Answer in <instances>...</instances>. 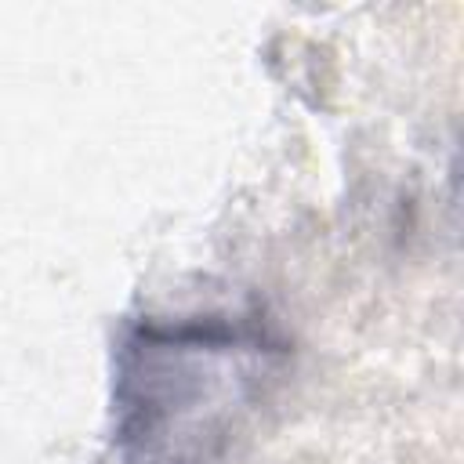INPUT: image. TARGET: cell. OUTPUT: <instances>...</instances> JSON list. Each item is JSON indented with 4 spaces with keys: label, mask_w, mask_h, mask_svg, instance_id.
<instances>
[{
    "label": "cell",
    "mask_w": 464,
    "mask_h": 464,
    "mask_svg": "<svg viewBox=\"0 0 464 464\" xmlns=\"http://www.w3.org/2000/svg\"><path fill=\"white\" fill-rule=\"evenodd\" d=\"M290 362L261 315L141 319L116 348L112 442L123 464H221Z\"/></svg>",
    "instance_id": "6da1fadb"
}]
</instances>
